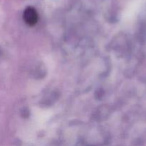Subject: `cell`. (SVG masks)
<instances>
[{"mask_svg": "<svg viewBox=\"0 0 146 146\" xmlns=\"http://www.w3.org/2000/svg\"><path fill=\"white\" fill-rule=\"evenodd\" d=\"M24 19L26 23L29 25H34L38 20V14L36 11L32 7H28L26 9L24 13Z\"/></svg>", "mask_w": 146, "mask_h": 146, "instance_id": "obj_1", "label": "cell"}]
</instances>
